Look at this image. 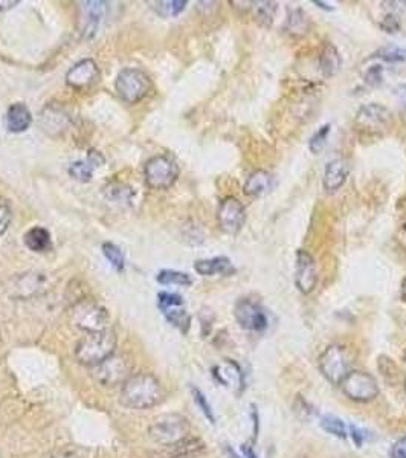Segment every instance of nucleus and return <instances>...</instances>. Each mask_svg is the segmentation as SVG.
Returning a JSON list of instances; mask_svg holds the SVG:
<instances>
[{
	"label": "nucleus",
	"instance_id": "nucleus-42",
	"mask_svg": "<svg viewBox=\"0 0 406 458\" xmlns=\"http://www.w3.org/2000/svg\"><path fill=\"white\" fill-rule=\"evenodd\" d=\"M243 452H244V455H246L248 458H257V455H255V452H254V448H252L250 445H243Z\"/></svg>",
	"mask_w": 406,
	"mask_h": 458
},
{
	"label": "nucleus",
	"instance_id": "nucleus-20",
	"mask_svg": "<svg viewBox=\"0 0 406 458\" xmlns=\"http://www.w3.org/2000/svg\"><path fill=\"white\" fill-rule=\"evenodd\" d=\"M194 270L202 276L213 275H233L235 268L228 257H214V259L197 260L194 263Z\"/></svg>",
	"mask_w": 406,
	"mask_h": 458
},
{
	"label": "nucleus",
	"instance_id": "nucleus-36",
	"mask_svg": "<svg viewBox=\"0 0 406 458\" xmlns=\"http://www.w3.org/2000/svg\"><path fill=\"white\" fill-rule=\"evenodd\" d=\"M11 223V208L5 199L0 197V235L6 232Z\"/></svg>",
	"mask_w": 406,
	"mask_h": 458
},
{
	"label": "nucleus",
	"instance_id": "nucleus-16",
	"mask_svg": "<svg viewBox=\"0 0 406 458\" xmlns=\"http://www.w3.org/2000/svg\"><path fill=\"white\" fill-rule=\"evenodd\" d=\"M100 69L94 60L86 58L76 63L72 69H69L66 74V83L74 89H86L98 81Z\"/></svg>",
	"mask_w": 406,
	"mask_h": 458
},
{
	"label": "nucleus",
	"instance_id": "nucleus-48",
	"mask_svg": "<svg viewBox=\"0 0 406 458\" xmlns=\"http://www.w3.org/2000/svg\"><path fill=\"white\" fill-rule=\"evenodd\" d=\"M405 232H406V223H405Z\"/></svg>",
	"mask_w": 406,
	"mask_h": 458
},
{
	"label": "nucleus",
	"instance_id": "nucleus-34",
	"mask_svg": "<svg viewBox=\"0 0 406 458\" xmlns=\"http://www.w3.org/2000/svg\"><path fill=\"white\" fill-rule=\"evenodd\" d=\"M191 393H193V399L195 402V405L199 406L200 411L203 413V415H205V417L214 423L215 422V417H214V413H213V408L211 405L208 404V400L205 397V394H203L199 388H195V386H191Z\"/></svg>",
	"mask_w": 406,
	"mask_h": 458
},
{
	"label": "nucleus",
	"instance_id": "nucleus-25",
	"mask_svg": "<svg viewBox=\"0 0 406 458\" xmlns=\"http://www.w3.org/2000/svg\"><path fill=\"white\" fill-rule=\"evenodd\" d=\"M254 17L261 26L269 28L274 23L275 14H277V3L275 2H257L254 3Z\"/></svg>",
	"mask_w": 406,
	"mask_h": 458
},
{
	"label": "nucleus",
	"instance_id": "nucleus-15",
	"mask_svg": "<svg viewBox=\"0 0 406 458\" xmlns=\"http://www.w3.org/2000/svg\"><path fill=\"white\" fill-rule=\"evenodd\" d=\"M107 12L106 2H83L81 3V34L84 37H94L100 30Z\"/></svg>",
	"mask_w": 406,
	"mask_h": 458
},
{
	"label": "nucleus",
	"instance_id": "nucleus-13",
	"mask_svg": "<svg viewBox=\"0 0 406 458\" xmlns=\"http://www.w3.org/2000/svg\"><path fill=\"white\" fill-rule=\"evenodd\" d=\"M217 219H219L220 228L226 234H239L246 221V210L239 199L228 196L219 205Z\"/></svg>",
	"mask_w": 406,
	"mask_h": 458
},
{
	"label": "nucleus",
	"instance_id": "nucleus-8",
	"mask_svg": "<svg viewBox=\"0 0 406 458\" xmlns=\"http://www.w3.org/2000/svg\"><path fill=\"white\" fill-rule=\"evenodd\" d=\"M72 319L78 329L87 333H95L106 330L110 318L107 309L103 307L101 304L84 300L74 307Z\"/></svg>",
	"mask_w": 406,
	"mask_h": 458
},
{
	"label": "nucleus",
	"instance_id": "nucleus-7",
	"mask_svg": "<svg viewBox=\"0 0 406 458\" xmlns=\"http://www.w3.org/2000/svg\"><path fill=\"white\" fill-rule=\"evenodd\" d=\"M354 124L361 131L370 135H382L393 126V113L382 104L371 102L359 107L354 116Z\"/></svg>",
	"mask_w": 406,
	"mask_h": 458
},
{
	"label": "nucleus",
	"instance_id": "nucleus-12",
	"mask_svg": "<svg viewBox=\"0 0 406 458\" xmlns=\"http://www.w3.org/2000/svg\"><path fill=\"white\" fill-rule=\"evenodd\" d=\"M158 307L162 312L165 319L182 333L190 330L191 316L188 315L184 298L171 292H159Z\"/></svg>",
	"mask_w": 406,
	"mask_h": 458
},
{
	"label": "nucleus",
	"instance_id": "nucleus-39",
	"mask_svg": "<svg viewBox=\"0 0 406 458\" xmlns=\"http://www.w3.org/2000/svg\"><path fill=\"white\" fill-rule=\"evenodd\" d=\"M87 162L96 168V166H101L104 164V156L101 155L100 151L96 150H90L89 155H87Z\"/></svg>",
	"mask_w": 406,
	"mask_h": 458
},
{
	"label": "nucleus",
	"instance_id": "nucleus-45",
	"mask_svg": "<svg viewBox=\"0 0 406 458\" xmlns=\"http://www.w3.org/2000/svg\"><path fill=\"white\" fill-rule=\"evenodd\" d=\"M402 298H403V301L406 303V279L403 280V284H402Z\"/></svg>",
	"mask_w": 406,
	"mask_h": 458
},
{
	"label": "nucleus",
	"instance_id": "nucleus-2",
	"mask_svg": "<svg viewBox=\"0 0 406 458\" xmlns=\"http://www.w3.org/2000/svg\"><path fill=\"white\" fill-rule=\"evenodd\" d=\"M118 339L114 330L87 333L75 345V358L86 367H96L115 355Z\"/></svg>",
	"mask_w": 406,
	"mask_h": 458
},
{
	"label": "nucleus",
	"instance_id": "nucleus-24",
	"mask_svg": "<svg viewBox=\"0 0 406 458\" xmlns=\"http://www.w3.org/2000/svg\"><path fill=\"white\" fill-rule=\"evenodd\" d=\"M286 28L293 36H303L309 30V16L301 8L292 10L287 16Z\"/></svg>",
	"mask_w": 406,
	"mask_h": 458
},
{
	"label": "nucleus",
	"instance_id": "nucleus-46",
	"mask_svg": "<svg viewBox=\"0 0 406 458\" xmlns=\"http://www.w3.org/2000/svg\"><path fill=\"white\" fill-rule=\"evenodd\" d=\"M405 393H406V379H405Z\"/></svg>",
	"mask_w": 406,
	"mask_h": 458
},
{
	"label": "nucleus",
	"instance_id": "nucleus-31",
	"mask_svg": "<svg viewBox=\"0 0 406 458\" xmlns=\"http://www.w3.org/2000/svg\"><path fill=\"white\" fill-rule=\"evenodd\" d=\"M330 130H332L330 124H324L323 127H319L312 135L310 141H309V150L313 153V155H318L319 151L324 150L327 140H328V135H330Z\"/></svg>",
	"mask_w": 406,
	"mask_h": 458
},
{
	"label": "nucleus",
	"instance_id": "nucleus-43",
	"mask_svg": "<svg viewBox=\"0 0 406 458\" xmlns=\"http://www.w3.org/2000/svg\"><path fill=\"white\" fill-rule=\"evenodd\" d=\"M55 458H80V457L75 455L74 452H71V450H65V452H60V455L55 457Z\"/></svg>",
	"mask_w": 406,
	"mask_h": 458
},
{
	"label": "nucleus",
	"instance_id": "nucleus-6",
	"mask_svg": "<svg viewBox=\"0 0 406 458\" xmlns=\"http://www.w3.org/2000/svg\"><path fill=\"white\" fill-rule=\"evenodd\" d=\"M115 86L121 100L129 104H135L145 98V95L150 92L151 80L141 69L127 67L118 74Z\"/></svg>",
	"mask_w": 406,
	"mask_h": 458
},
{
	"label": "nucleus",
	"instance_id": "nucleus-29",
	"mask_svg": "<svg viewBox=\"0 0 406 458\" xmlns=\"http://www.w3.org/2000/svg\"><path fill=\"white\" fill-rule=\"evenodd\" d=\"M321 426H323L325 433L338 437V439H347L348 435L347 425L339 417H336V415H324V417L321 419Z\"/></svg>",
	"mask_w": 406,
	"mask_h": 458
},
{
	"label": "nucleus",
	"instance_id": "nucleus-5",
	"mask_svg": "<svg viewBox=\"0 0 406 458\" xmlns=\"http://www.w3.org/2000/svg\"><path fill=\"white\" fill-rule=\"evenodd\" d=\"M352 360L344 345L333 344L321 353L319 356V370L323 376L333 385H341V382L347 378L352 371Z\"/></svg>",
	"mask_w": 406,
	"mask_h": 458
},
{
	"label": "nucleus",
	"instance_id": "nucleus-10",
	"mask_svg": "<svg viewBox=\"0 0 406 458\" xmlns=\"http://www.w3.org/2000/svg\"><path fill=\"white\" fill-rule=\"evenodd\" d=\"M94 379L103 386L122 385L131 376V365L122 356H110L103 364L94 367Z\"/></svg>",
	"mask_w": 406,
	"mask_h": 458
},
{
	"label": "nucleus",
	"instance_id": "nucleus-27",
	"mask_svg": "<svg viewBox=\"0 0 406 458\" xmlns=\"http://www.w3.org/2000/svg\"><path fill=\"white\" fill-rule=\"evenodd\" d=\"M104 194H106V197L111 200V202L121 204V202H130L133 196V190L129 185L115 182L104 186Z\"/></svg>",
	"mask_w": 406,
	"mask_h": 458
},
{
	"label": "nucleus",
	"instance_id": "nucleus-19",
	"mask_svg": "<svg viewBox=\"0 0 406 458\" xmlns=\"http://www.w3.org/2000/svg\"><path fill=\"white\" fill-rule=\"evenodd\" d=\"M274 188V176L266 170H255L250 173L244 182V194L249 197H263Z\"/></svg>",
	"mask_w": 406,
	"mask_h": 458
},
{
	"label": "nucleus",
	"instance_id": "nucleus-11",
	"mask_svg": "<svg viewBox=\"0 0 406 458\" xmlns=\"http://www.w3.org/2000/svg\"><path fill=\"white\" fill-rule=\"evenodd\" d=\"M234 316L240 327L248 331H263L269 324L263 305L252 298H242L235 303Z\"/></svg>",
	"mask_w": 406,
	"mask_h": 458
},
{
	"label": "nucleus",
	"instance_id": "nucleus-1",
	"mask_svg": "<svg viewBox=\"0 0 406 458\" xmlns=\"http://www.w3.org/2000/svg\"><path fill=\"white\" fill-rule=\"evenodd\" d=\"M165 399V390L160 380L151 373H138L121 385L120 402L130 409H150Z\"/></svg>",
	"mask_w": 406,
	"mask_h": 458
},
{
	"label": "nucleus",
	"instance_id": "nucleus-37",
	"mask_svg": "<svg viewBox=\"0 0 406 458\" xmlns=\"http://www.w3.org/2000/svg\"><path fill=\"white\" fill-rule=\"evenodd\" d=\"M381 28L385 31V32H388V34H396L400 31V20H398V17L396 16V14L393 12H389L387 14V16H385L382 19V22H381Z\"/></svg>",
	"mask_w": 406,
	"mask_h": 458
},
{
	"label": "nucleus",
	"instance_id": "nucleus-38",
	"mask_svg": "<svg viewBox=\"0 0 406 458\" xmlns=\"http://www.w3.org/2000/svg\"><path fill=\"white\" fill-rule=\"evenodd\" d=\"M391 458H406V435L400 437L391 449Z\"/></svg>",
	"mask_w": 406,
	"mask_h": 458
},
{
	"label": "nucleus",
	"instance_id": "nucleus-18",
	"mask_svg": "<svg viewBox=\"0 0 406 458\" xmlns=\"http://www.w3.org/2000/svg\"><path fill=\"white\" fill-rule=\"evenodd\" d=\"M213 373L215 379L219 380L222 385H225L228 388H234L235 391H242L244 388V378L242 369L239 367V364L234 362V360L225 359L222 364L214 367Z\"/></svg>",
	"mask_w": 406,
	"mask_h": 458
},
{
	"label": "nucleus",
	"instance_id": "nucleus-32",
	"mask_svg": "<svg viewBox=\"0 0 406 458\" xmlns=\"http://www.w3.org/2000/svg\"><path fill=\"white\" fill-rule=\"evenodd\" d=\"M186 0H167V2H158L156 11L162 17H176L185 10Z\"/></svg>",
	"mask_w": 406,
	"mask_h": 458
},
{
	"label": "nucleus",
	"instance_id": "nucleus-33",
	"mask_svg": "<svg viewBox=\"0 0 406 458\" xmlns=\"http://www.w3.org/2000/svg\"><path fill=\"white\" fill-rule=\"evenodd\" d=\"M94 166L87 161H76L69 166V175H71L78 182H89L94 176Z\"/></svg>",
	"mask_w": 406,
	"mask_h": 458
},
{
	"label": "nucleus",
	"instance_id": "nucleus-9",
	"mask_svg": "<svg viewBox=\"0 0 406 458\" xmlns=\"http://www.w3.org/2000/svg\"><path fill=\"white\" fill-rule=\"evenodd\" d=\"M341 388L347 397L354 402H370L379 394L376 379L363 371H350L341 382Z\"/></svg>",
	"mask_w": 406,
	"mask_h": 458
},
{
	"label": "nucleus",
	"instance_id": "nucleus-23",
	"mask_svg": "<svg viewBox=\"0 0 406 458\" xmlns=\"http://www.w3.org/2000/svg\"><path fill=\"white\" fill-rule=\"evenodd\" d=\"M23 241L28 249L34 252H47L52 248L51 234L43 226H34L23 235Z\"/></svg>",
	"mask_w": 406,
	"mask_h": 458
},
{
	"label": "nucleus",
	"instance_id": "nucleus-17",
	"mask_svg": "<svg viewBox=\"0 0 406 458\" xmlns=\"http://www.w3.org/2000/svg\"><path fill=\"white\" fill-rule=\"evenodd\" d=\"M348 164L344 159H333L328 161L325 168H324V176H323V186L327 193H336L341 190L344 184L347 182L348 177Z\"/></svg>",
	"mask_w": 406,
	"mask_h": 458
},
{
	"label": "nucleus",
	"instance_id": "nucleus-44",
	"mask_svg": "<svg viewBox=\"0 0 406 458\" xmlns=\"http://www.w3.org/2000/svg\"><path fill=\"white\" fill-rule=\"evenodd\" d=\"M19 2H0V10H8V8H12L14 5H17Z\"/></svg>",
	"mask_w": 406,
	"mask_h": 458
},
{
	"label": "nucleus",
	"instance_id": "nucleus-22",
	"mask_svg": "<svg viewBox=\"0 0 406 458\" xmlns=\"http://www.w3.org/2000/svg\"><path fill=\"white\" fill-rule=\"evenodd\" d=\"M342 66V58L341 54L333 43H327L323 46L319 54V71L323 74L325 78H330V76H334L341 71Z\"/></svg>",
	"mask_w": 406,
	"mask_h": 458
},
{
	"label": "nucleus",
	"instance_id": "nucleus-30",
	"mask_svg": "<svg viewBox=\"0 0 406 458\" xmlns=\"http://www.w3.org/2000/svg\"><path fill=\"white\" fill-rule=\"evenodd\" d=\"M103 254L106 255V259L109 260L110 265L114 266L118 272L124 270L125 260H124V254L121 251V248H118L116 245H114V243H104Z\"/></svg>",
	"mask_w": 406,
	"mask_h": 458
},
{
	"label": "nucleus",
	"instance_id": "nucleus-3",
	"mask_svg": "<svg viewBox=\"0 0 406 458\" xmlns=\"http://www.w3.org/2000/svg\"><path fill=\"white\" fill-rule=\"evenodd\" d=\"M190 422L180 414H162L153 420L149 437L156 445L173 448L184 441L190 434Z\"/></svg>",
	"mask_w": 406,
	"mask_h": 458
},
{
	"label": "nucleus",
	"instance_id": "nucleus-35",
	"mask_svg": "<svg viewBox=\"0 0 406 458\" xmlns=\"http://www.w3.org/2000/svg\"><path fill=\"white\" fill-rule=\"evenodd\" d=\"M383 71L382 65H373L370 66L365 72H363V81L367 83L370 87H379L383 83Z\"/></svg>",
	"mask_w": 406,
	"mask_h": 458
},
{
	"label": "nucleus",
	"instance_id": "nucleus-28",
	"mask_svg": "<svg viewBox=\"0 0 406 458\" xmlns=\"http://www.w3.org/2000/svg\"><path fill=\"white\" fill-rule=\"evenodd\" d=\"M156 280L160 284H178V286H191L193 284V279L190 275L171 269L160 270L156 276Z\"/></svg>",
	"mask_w": 406,
	"mask_h": 458
},
{
	"label": "nucleus",
	"instance_id": "nucleus-47",
	"mask_svg": "<svg viewBox=\"0 0 406 458\" xmlns=\"http://www.w3.org/2000/svg\"><path fill=\"white\" fill-rule=\"evenodd\" d=\"M405 362H406V353H405Z\"/></svg>",
	"mask_w": 406,
	"mask_h": 458
},
{
	"label": "nucleus",
	"instance_id": "nucleus-26",
	"mask_svg": "<svg viewBox=\"0 0 406 458\" xmlns=\"http://www.w3.org/2000/svg\"><path fill=\"white\" fill-rule=\"evenodd\" d=\"M373 58L385 61V63H388V65L403 63V61H406V51L398 46L388 45V46L381 47V50L373 55Z\"/></svg>",
	"mask_w": 406,
	"mask_h": 458
},
{
	"label": "nucleus",
	"instance_id": "nucleus-21",
	"mask_svg": "<svg viewBox=\"0 0 406 458\" xmlns=\"http://www.w3.org/2000/svg\"><path fill=\"white\" fill-rule=\"evenodd\" d=\"M6 127H8L10 131L12 133H22V131L30 129L32 124V115L30 112L25 104L22 102H16L8 109L6 112Z\"/></svg>",
	"mask_w": 406,
	"mask_h": 458
},
{
	"label": "nucleus",
	"instance_id": "nucleus-4",
	"mask_svg": "<svg viewBox=\"0 0 406 458\" xmlns=\"http://www.w3.org/2000/svg\"><path fill=\"white\" fill-rule=\"evenodd\" d=\"M145 184L153 190H167L179 177V165L170 155L150 157L144 166Z\"/></svg>",
	"mask_w": 406,
	"mask_h": 458
},
{
	"label": "nucleus",
	"instance_id": "nucleus-40",
	"mask_svg": "<svg viewBox=\"0 0 406 458\" xmlns=\"http://www.w3.org/2000/svg\"><path fill=\"white\" fill-rule=\"evenodd\" d=\"M350 434H352L353 440L356 443V446H362V443H363V433H362V429H359V428H356L354 425H352V426H350Z\"/></svg>",
	"mask_w": 406,
	"mask_h": 458
},
{
	"label": "nucleus",
	"instance_id": "nucleus-14",
	"mask_svg": "<svg viewBox=\"0 0 406 458\" xmlns=\"http://www.w3.org/2000/svg\"><path fill=\"white\" fill-rule=\"evenodd\" d=\"M318 284V269L313 255L306 249H298L295 257V286L303 295L312 294Z\"/></svg>",
	"mask_w": 406,
	"mask_h": 458
},
{
	"label": "nucleus",
	"instance_id": "nucleus-41",
	"mask_svg": "<svg viewBox=\"0 0 406 458\" xmlns=\"http://www.w3.org/2000/svg\"><path fill=\"white\" fill-rule=\"evenodd\" d=\"M396 95H397L398 102H400L402 106L406 109V85L398 86L396 90Z\"/></svg>",
	"mask_w": 406,
	"mask_h": 458
}]
</instances>
